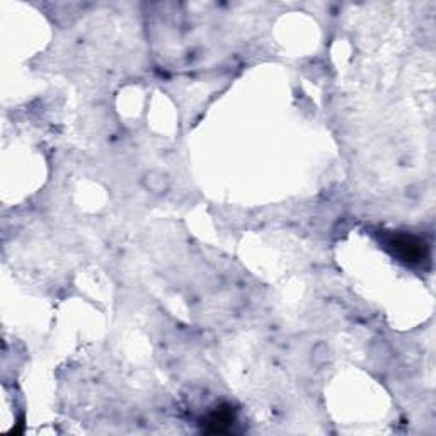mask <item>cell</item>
I'll use <instances>...</instances> for the list:
<instances>
[{
  "label": "cell",
  "instance_id": "obj_1",
  "mask_svg": "<svg viewBox=\"0 0 436 436\" xmlns=\"http://www.w3.org/2000/svg\"><path fill=\"white\" fill-rule=\"evenodd\" d=\"M387 244L397 254V257L408 265H420L428 259V244L416 235H392Z\"/></svg>",
  "mask_w": 436,
  "mask_h": 436
},
{
  "label": "cell",
  "instance_id": "obj_2",
  "mask_svg": "<svg viewBox=\"0 0 436 436\" xmlns=\"http://www.w3.org/2000/svg\"><path fill=\"white\" fill-rule=\"evenodd\" d=\"M140 184L147 193L154 194V196H164V194L171 189V178L167 172L152 169L147 171L145 174L142 176Z\"/></svg>",
  "mask_w": 436,
  "mask_h": 436
},
{
  "label": "cell",
  "instance_id": "obj_3",
  "mask_svg": "<svg viewBox=\"0 0 436 436\" xmlns=\"http://www.w3.org/2000/svg\"><path fill=\"white\" fill-rule=\"evenodd\" d=\"M234 425V413L230 408H220L215 413H211L206 421L203 422V431L206 433H227L230 430V426Z\"/></svg>",
  "mask_w": 436,
  "mask_h": 436
}]
</instances>
